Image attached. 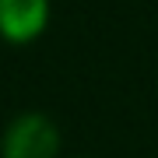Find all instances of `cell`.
Instances as JSON below:
<instances>
[{"label":"cell","instance_id":"cell-2","mask_svg":"<svg viewBox=\"0 0 158 158\" xmlns=\"http://www.w3.org/2000/svg\"><path fill=\"white\" fill-rule=\"evenodd\" d=\"M49 21V0H0V39L25 46L39 39Z\"/></svg>","mask_w":158,"mask_h":158},{"label":"cell","instance_id":"cell-1","mask_svg":"<svg viewBox=\"0 0 158 158\" xmlns=\"http://www.w3.org/2000/svg\"><path fill=\"white\" fill-rule=\"evenodd\" d=\"M0 158H60V130L46 113H21L0 137Z\"/></svg>","mask_w":158,"mask_h":158}]
</instances>
